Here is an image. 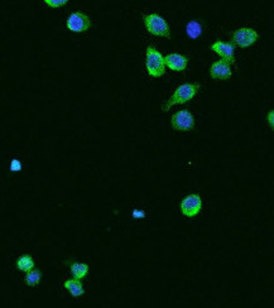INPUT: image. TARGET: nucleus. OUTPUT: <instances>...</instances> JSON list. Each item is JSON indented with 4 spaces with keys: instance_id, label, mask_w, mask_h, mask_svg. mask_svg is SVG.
<instances>
[{
    "instance_id": "nucleus-1",
    "label": "nucleus",
    "mask_w": 274,
    "mask_h": 308,
    "mask_svg": "<svg viewBox=\"0 0 274 308\" xmlns=\"http://www.w3.org/2000/svg\"><path fill=\"white\" fill-rule=\"evenodd\" d=\"M198 89H200V85L198 84H183L181 85L177 90L175 91V94L172 95V98L170 99L168 103H166L163 110L167 111L171 109L172 105L176 104H184L187 101H189L191 99H193V96L197 94Z\"/></svg>"
},
{
    "instance_id": "nucleus-2",
    "label": "nucleus",
    "mask_w": 274,
    "mask_h": 308,
    "mask_svg": "<svg viewBox=\"0 0 274 308\" xmlns=\"http://www.w3.org/2000/svg\"><path fill=\"white\" fill-rule=\"evenodd\" d=\"M146 56V66L148 74L151 75L152 77L163 76L166 72L165 57H163L153 46H149L148 48H147Z\"/></svg>"
},
{
    "instance_id": "nucleus-3",
    "label": "nucleus",
    "mask_w": 274,
    "mask_h": 308,
    "mask_svg": "<svg viewBox=\"0 0 274 308\" xmlns=\"http://www.w3.org/2000/svg\"><path fill=\"white\" fill-rule=\"evenodd\" d=\"M143 20H144V25H146L147 30L152 33L153 36L170 38V25L162 16L158 15V14H148V15L144 16Z\"/></svg>"
},
{
    "instance_id": "nucleus-4",
    "label": "nucleus",
    "mask_w": 274,
    "mask_h": 308,
    "mask_svg": "<svg viewBox=\"0 0 274 308\" xmlns=\"http://www.w3.org/2000/svg\"><path fill=\"white\" fill-rule=\"evenodd\" d=\"M66 25H67V28L71 30V32L83 33L90 29L91 20L85 13H81V11H75V13L70 14V16L67 18Z\"/></svg>"
},
{
    "instance_id": "nucleus-5",
    "label": "nucleus",
    "mask_w": 274,
    "mask_h": 308,
    "mask_svg": "<svg viewBox=\"0 0 274 308\" xmlns=\"http://www.w3.org/2000/svg\"><path fill=\"white\" fill-rule=\"evenodd\" d=\"M259 34L252 28H240L235 30L233 34V44L240 47V48H247L250 47L253 43L258 41Z\"/></svg>"
},
{
    "instance_id": "nucleus-6",
    "label": "nucleus",
    "mask_w": 274,
    "mask_h": 308,
    "mask_svg": "<svg viewBox=\"0 0 274 308\" xmlns=\"http://www.w3.org/2000/svg\"><path fill=\"white\" fill-rule=\"evenodd\" d=\"M202 208V200L200 195L192 194L184 197L181 202V212L187 217H195Z\"/></svg>"
},
{
    "instance_id": "nucleus-7",
    "label": "nucleus",
    "mask_w": 274,
    "mask_h": 308,
    "mask_svg": "<svg viewBox=\"0 0 274 308\" xmlns=\"http://www.w3.org/2000/svg\"><path fill=\"white\" fill-rule=\"evenodd\" d=\"M172 126L176 130L188 131L195 126V119L187 110H181L172 116Z\"/></svg>"
},
{
    "instance_id": "nucleus-8",
    "label": "nucleus",
    "mask_w": 274,
    "mask_h": 308,
    "mask_svg": "<svg viewBox=\"0 0 274 308\" xmlns=\"http://www.w3.org/2000/svg\"><path fill=\"white\" fill-rule=\"evenodd\" d=\"M210 48L216 52L220 57L222 58V61L228 62L229 65L234 62V52H235V46L233 43H229V42H222V41H217L212 44Z\"/></svg>"
},
{
    "instance_id": "nucleus-9",
    "label": "nucleus",
    "mask_w": 274,
    "mask_h": 308,
    "mask_svg": "<svg viewBox=\"0 0 274 308\" xmlns=\"http://www.w3.org/2000/svg\"><path fill=\"white\" fill-rule=\"evenodd\" d=\"M210 76L215 80H228L231 77L230 65L225 61L220 60L212 63L210 67Z\"/></svg>"
},
{
    "instance_id": "nucleus-10",
    "label": "nucleus",
    "mask_w": 274,
    "mask_h": 308,
    "mask_svg": "<svg viewBox=\"0 0 274 308\" xmlns=\"http://www.w3.org/2000/svg\"><path fill=\"white\" fill-rule=\"evenodd\" d=\"M188 58L179 53H171L167 57H165V66H167L172 71H183L187 67Z\"/></svg>"
},
{
    "instance_id": "nucleus-11",
    "label": "nucleus",
    "mask_w": 274,
    "mask_h": 308,
    "mask_svg": "<svg viewBox=\"0 0 274 308\" xmlns=\"http://www.w3.org/2000/svg\"><path fill=\"white\" fill-rule=\"evenodd\" d=\"M63 287H65L70 292V295L75 298L81 297V296H84V293H85L83 283L80 281H76V279H69V281L63 283Z\"/></svg>"
},
{
    "instance_id": "nucleus-12",
    "label": "nucleus",
    "mask_w": 274,
    "mask_h": 308,
    "mask_svg": "<svg viewBox=\"0 0 274 308\" xmlns=\"http://www.w3.org/2000/svg\"><path fill=\"white\" fill-rule=\"evenodd\" d=\"M70 270H71V274L74 276V279L76 281H81V279L85 278L89 273V265L84 264V263H71L70 264Z\"/></svg>"
},
{
    "instance_id": "nucleus-13",
    "label": "nucleus",
    "mask_w": 274,
    "mask_h": 308,
    "mask_svg": "<svg viewBox=\"0 0 274 308\" xmlns=\"http://www.w3.org/2000/svg\"><path fill=\"white\" fill-rule=\"evenodd\" d=\"M17 268L20 272H30L32 269H34V260L33 258L28 254L24 255H20L17 260Z\"/></svg>"
},
{
    "instance_id": "nucleus-14",
    "label": "nucleus",
    "mask_w": 274,
    "mask_h": 308,
    "mask_svg": "<svg viewBox=\"0 0 274 308\" xmlns=\"http://www.w3.org/2000/svg\"><path fill=\"white\" fill-rule=\"evenodd\" d=\"M186 32H187V36H188L189 38L196 39L201 36V33H202V27H201V24L198 22L192 20V22L187 23Z\"/></svg>"
},
{
    "instance_id": "nucleus-15",
    "label": "nucleus",
    "mask_w": 274,
    "mask_h": 308,
    "mask_svg": "<svg viewBox=\"0 0 274 308\" xmlns=\"http://www.w3.org/2000/svg\"><path fill=\"white\" fill-rule=\"evenodd\" d=\"M41 279H42L41 270L32 269L30 272L27 273V276H25L24 281H25V283H27V286L34 287V286H37L39 282H41Z\"/></svg>"
},
{
    "instance_id": "nucleus-16",
    "label": "nucleus",
    "mask_w": 274,
    "mask_h": 308,
    "mask_svg": "<svg viewBox=\"0 0 274 308\" xmlns=\"http://www.w3.org/2000/svg\"><path fill=\"white\" fill-rule=\"evenodd\" d=\"M44 4H47L50 8H61L66 5L67 0H44Z\"/></svg>"
},
{
    "instance_id": "nucleus-17",
    "label": "nucleus",
    "mask_w": 274,
    "mask_h": 308,
    "mask_svg": "<svg viewBox=\"0 0 274 308\" xmlns=\"http://www.w3.org/2000/svg\"><path fill=\"white\" fill-rule=\"evenodd\" d=\"M22 168H23V164L19 159H13V161L10 162L11 172H19V171H22Z\"/></svg>"
},
{
    "instance_id": "nucleus-18",
    "label": "nucleus",
    "mask_w": 274,
    "mask_h": 308,
    "mask_svg": "<svg viewBox=\"0 0 274 308\" xmlns=\"http://www.w3.org/2000/svg\"><path fill=\"white\" fill-rule=\"evenodd\" d=\"M132 216L134 218H144L146 217V211L139 210V208H134L132 212Z\"/></svg>"
},
{
    "instance_id": "nucleus-19",
    "label": "nucleus",
    "mask_w": 274,
    "mask_h": 308,
    "mask_svg": "<svg viewBox=\"0 0 274 308\" xmlns=\"http://www.w3.org/2000/svg\"><path fill=\"white\" fill-rule=\"evenodd\" d=\"M267 121L269 123V125H271V128H274V111L272 110V111H269V114L267 115Z\"/></svg>"
}]
</instances>
